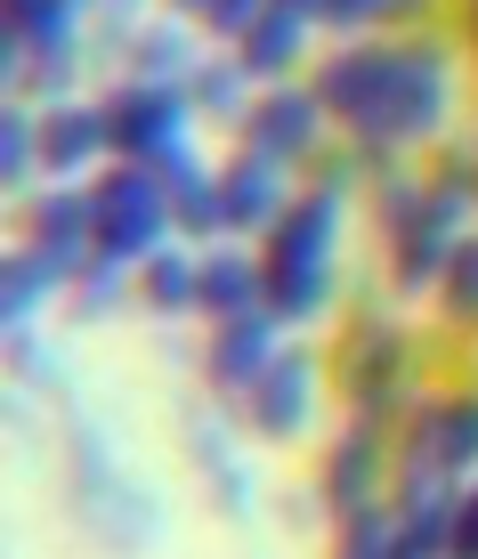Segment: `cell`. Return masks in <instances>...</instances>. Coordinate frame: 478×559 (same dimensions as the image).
<instances>
[{
  "label": "cell",
  "instance_id": "6da1fadb",
  "mask_svg": "<svg viewBox=\"0 0 478 559\" xmlns=\"http://www.w3.org/2000/svg\"><path fill=\"white\" fill-rule=\"evenodd\" d=\"M340 219L349 195L340 187H309L292 195L276 227L260 236V267H267V317L276 324H316L340 293Z\"/></svg>",
  "mask_w": 478,
  "mask_h": 559
},
{
  "label": "cell",
  "instance_id": "7a4b0ae2",
  "mask_svg": "<svg viewBox=\"0 0 478 559\" xmlns=\"http://www.w3.org/2000/svg\"><path fill=\"white\" fill-rule=\"evenodd\" d=\"M454 49L446 41H397V73H390V98H381V114L366 122V139H349L357 146V163L366 170H390L406 146H430L438 130L454 122Z\"/></svg>",
  "mask_w": 478,
  "mask_h": 559
},
{
  "label": "cell",
  "instance_id": "3957f363",
  "mask_svg": "<svg viewBox=\"0 0 478 559\" xmlns=\"http://www.w3.org/2000/svg\"><path fill=\"white\" fill-rule=\"evenodd\" d=\"M65 471H73V519H82L98 544H113V551H146L155 544L163 503L122 471V454L98 438V421H73V462Z\"/></svg>",
  "mask_w": 478,
  "mask_h": 559
},
{
  "label": "cell",
  "instance_id": "277c9868",
  "mask_svg": "<svg viewBox=\"0 0 478 559\" xmlns=\"http://www.w3.org/2000/svg\"><path fill=\"white\" fill-rule=\"evenodd\" d=\"M478 471V397H422L397 438V503L454 495Z\"/></svg>",
  "mask_w": 478,
  "mask_h": 559
},
{
  "label": "cell",
  "instance_id": "5b68a950",
  "mask_svg": "<svg viewBox=\"0 0 478 559\" xmlns=\"http://www.w3.org/2000/svg\"><path fill=\"white\" fill-rule=\"evenodd\" d=\"M89 211H98V252L106 260H155L170 243V227H179V211H170V187L155 163H106L98 179H89Z\"/></svg>",
  "mask_w": 478,
  "mask_h": 559
},
{
  "label": "cell",
  "instance_id": "8992f818",
  "mask_svg": "<svg viewBox=\"0 0 478 559\" xmlns=\"http://www.w3.org/2000/svg\"><path fill=\"white\" fill-rule=\"evenodd\" d=\"M98 106H106L113 163H163V154L195 146V139H187V130H195V98H187V82H139V73H122Z\"/></svg>",
  "mask_w": 478,
  "mask_h": 559
},
{
  "label": "cell",
  "instance_id": "52a82bcc",
  "mask_svg": "<svg viewBox=\"0 0 478 559\" xmlns=\"http://www.w3.org/2000/svg\"><path fill=\"white\" fill-rule=\"evenodd\" d=\"M333 381L349 397V421H390L414 390V341L390 317H357L340 357H333Z\"/></svg>",
  "mask_w": 478,
  "mask_h": 559
},
{
  "label": "cell",
  "instance_id": "ba28073f",
  "mask_svg": "<svg viewBox=\"0 0 478 559\" xmlns=\"http://www.w3.org/2000/svg\"><path fill=\"white\" fill-rule=\"evenodd\" d=\"M324 130H333V114H324L316 90L309 82H276V90L252 98V114L236 122V139H243V154H267V163L300 170V163L324 154Z\"/></svg>",
  "mask_w": 478,
  "mask_h": 559
},
{
  "label": "cell",
  "instance_id": "9c48e42d",
  "mask_svg": "<svg viewBox=\"0 0 478 559\" xmlns=\"http://www.w3.org/2000/svg\"><path fill=\"white\" fill-rule=\"evenodd\" d=\"M316 397H324V365H316V349H284V357L252 381V397H243V430L267 438V447H292V438H309Z\"/></svg>",
  "mask_w": 478,
  "mask_h": 559
},
{
  "label": "cell",
  "instance_id": "30bf717a",
  "mask_svg": "<svg viewBox=\"0 0 478 559\" xmlns=\"http://www.w3.org/2000/svg\"><path fill=\"white\" fill-rule=\"evenodd\" d=\"M390 73H397V41H340L309 73V90L324 98V114H333L349 139H366V122L381 114V98H390Z\"/></svg>",
  "mask_w": 478,
  "mask_h": 559
},
{
  "label": "cell",
  "instance_id": "8fae6325",
  "mask_svg": "<svg viewBox=\"0 0 478 559\" xmlns=\"http://www.w3.org/2000/svg\"><path fill=\"white\" fill-rule=\"evenodd\" d=\"M381 462H390V447H381V421H349V430L324 447L316 462V503L333 511V519H357V511H373L381 503Z\"/></svg>",
  "mask_w": 478,
  "mask_h": 559
},
{
  "label": "cell",
  "instance_id": "7c38bea8",
  "mask_svg": "<svg viewBox=\"0 0 478 559\" xmlns=\"http://www.w3.org/2000/svg\"><path fill=\"white\" fill-rule=\"evenodd\" d=\"M113 163L106 106L98 98H57L41 106V179H98Z\"/></svg>",
  "mask_w": 478,
  "mask_h": 559
},
{
  "label": "cell",
  "instance_id": "4fadbf2b",
  "mask_svg": "<svg viewBox=\"0 0 478 559\" xmlns=\"http://www.w3.org/2000/svg\"><path fill=\"white\" fill-rule=\"evenodd\" d=\"M276 357H284V324L267 317V308H252V317H227V324H212L203 373H212V390H219V397H252V381H260Z\"/></svg>",
  "mask_w": 478,
  "mask_h": 559
},
{
  "label": "cell",
  "instance_id": "5bb4252c",
  "mask_svg": "<svg viewBox=\"0 0 478 559\" xmlns=\"http://www.w3.org/2000/svg\"><path fill=\"white\" fill-rule=\"evenodd\" d=\"M219 203H227V236H267L292 211V170L267 154H227L219 163Z\"/></svg>",
  "mask_w": 478,
  "mask_h": 559
},
{
  "label": "cell",
  "instance_id": "9a60e30c",
  "mask_svg": "<svg viewBox=\"0 0 478 559\" xmlns=\"http://www.w3.org/2000/svg\"><path fill=\"white\" fill-rule=\"evenodd\" d=\"M25 236L41 243V252L89 267V252H98V211H89V179H49L41 195L25 203Z\"/></svg>",
  "mask_w": 478,
  "mask_h": 559
},
{
  "label": "cell",
  "instance_id": "2e32d148",
  "mask_svg": "<svg viewBox=\"0 0 478 559\" xmlns=\"http://www.w3.org/2000/svg\"><path fill=\"white\" fill-rule=\"evenodd\" d=\"M309 33H316V16H309V9H284V0H267L252 25H243L236 66L252 73L260 90H276V82H292V66L309 57Z\"/></svg>",
  "mask_w": 478,
  "mask_h": 559
},
{
  "label": "cell",
  "instance_id": "e0dca14e",
  "mask_svg": "<svg viewBox=\"0 0 478 559\" xmlns=\"http://www.w3.org/2000/svg\"><path fill=\"white\" fill-rule=\"evenodd\" d=\"M187 454H195L203 487H212V503H219L227 519H252L260 478H252V462L236 454V430H227L219 414H187Z\"/></svg>",
  "mask_w": 478,
  "mask_h": 559
},
{
  "label": "cell",
  "instance_id": "ac0fdd59",
  "mask_svg": "<svg viewBox=\"0 0 478 559\" xmlns=\"http://www.w3.org/2000/svg\"><path fill=\"white\" fill-rule=\"evenodd\" d=\"M252 308H267V267H260V252H243V236H227V243L203 252V300H195V317L227 324V317H252Z\"/></svg>",
  "mask_w": 478,
  "mask_h": 559
},
{
  "label": "cell",
  "instance_id": "d6986e66",
  "mask_svg": "<svg viewBox=\"0 0 478 559\" xmlns=\"http://www.w3.org/2000/svg\"><path fill=\"white\" fill-rule=\"evenodd\" d=\"M163 187H170V211H179V236H195V243H227V203H219V170L203 163L195 146H179V154H163Z\"/></svg>",
  "mask_w": 478,
  "mask_h": 559
},
{
  "label": "cell",
  "instance_id": "ffe728a7",
  "mask_svg": "<svg viewBox=\"0 0 478 559\" xmlns=\"http://www.w3.org/2000/svg\"><path fill=\"white\" fill-rule=\"evenodd\" d=\"M73 276H82L73 260H57V252H41V243L25 236V243L9 252V276H0L9 324H41V308H49V300H73Z\"/></svg>",
  "mask_w": 478,
  "mask_h": 559
},
{
  "label": "cell",
  "instance_id": "44dd1931",
  "mask_svg": "<svg viewBox=\"0 0 478 559\" xmlns=\"http://www.w3.org/2000/svg\"><path fill=\"white\" fill-rule=\"evenodd\" d=\"M203 66V25L195 16H155V25H139V41H130L122 73H139V82H195Z\"/></svg>",
  "mask_w": 478,
  "mask_h": 559
},
{
  "label": "cell",
  "instance_id": "7402d4cb",
  "mask_svg": "<svg viewBox=\"0 0 478 559\" xmlns=\"http://www.w3.org/2000/svg\"><path fill=\"white\" fill-rule=\"evenodd\" d=\"M139 300L155 308V317H195V300H203V252L163 243L155 260H139Z\"/></svg>",
  "mask_w": 478,
  "mask_h": 559
},
{
  "label": "cell",
  "instance_id": "603a6c76",
  "mask_svg": "<svg viewBox=\"0 0 478 559\" xmlns=\"http://www.w3.org/2000/svg\"><path fill=\"white\" fill-rule=\"evenodd\" d=\"M89 9H106V0H0V25H9V41L65 49V41H82Z\"/></svg>",
  "mask_w": 478,
  "mask_h": 559
},
{
  "label": "cell",
  "instance_id": "cb8c5ba5",
  "mask_svg": "<svg viewBox=\"0 0 478 559\" xmlns=\"http://www.w3.org/2000/svg\"><path fill=\"white\" fill-rule=\"evenodd\" d=\"M243 82H252V73L236 66V49H219V57H203V66H195L187 98H195V114H212V122H243V114H252V98H243Z\"/></svg>",
  "mask_w": 478,
  "mask_h": 559
},
{
  "label": "cell",
  "instance_id": "d4e9b609",
  "mask_svg": "<svg viewBox=\"0 0 478 559\" xmlns=\"http://www.w3.org/2000/svg\"><path fill=\"white\" fill-rule=\"evenodd\" d=\"M130 293H139V267H130V260H106V252H89V267H82V276H73V317H82V324H98V317H113V308H122Z\"/></svg>",
  "mask_w": 478,
  "mask_h": 559
},
{
  "label": "cell",
  "instance_id": "484cf974",
  "mask_svg": "<svg viewBox=\"0 0 478 559\" xmlns=\"http://www.w3.org/2000/svg\"><path fill=\"white\" fill-rule=\"evenodd\" d=\"M333 559H406V535H397V503H373V511L340 519Z\"/></svg>",
  "mask_w": 478,
  "mask_h": 559
},
{
  "label": "cell",
  "instance_id": "4316f807",
  "mask_svg": "<svg viewBox=\"0 0 478 559\" xmlns=\"http://www.w3.org/2000/svg\"><path fill=\"white\" fill-rule=\"evenodd\" d=\"M0 170H9V187L41 179V106H9V122H0Z\"/></svg>",
  "mask_w": 478,
  "mask_h": 559
},
{
  "label": "cell",
  "instance_id": "83f0119b",
  "mask_svg": "<svg viewBox=\"0 0 478 559\" xmlns=\"http://www.w3.org/2000/svg\"><path fill=\"white\" fill-rule=\"evenodd\" d=\"M438 308H446L454 324H478V227L463 243H454V260H446V284H438Z\"/></svg>",
  "mask_w": 478,
  "mask_h": 559
},
{
  "label": "cell",
  "instance_id": "f1b7e54d",
  "mask_svg": "<svg viewBox=\"0 0 478 559\" xmlns=\"http://www.w3.org/2000/svg\"><path fill=\"white\" fill-rule=\"evenodd\" d=\"M9 357H16V373H25L33 390H65V357H57L33 324H9Z\"/></svg>",
  "mask_w": 478,
  "mask_h": 559
},
{
  "label": "cell",
  "instance_id": "f546056e",
  "mask_svg": "<svg viewBox=\"0 0 478 559\" xmlns=\"http://www.w3.org/2000/svg\"><path fill=\"white\" fill-rule=\"evenodd\" d=\"M390 16H397V0H324L316 25H324V33H340V41H366L373 25H390Z\"/></svg>",
  "mask_w": 478,
  "mask_h": 559
},
{
  "label": "cell",
  "instance_id": "4dcf8cb0",
  "mask_svg": "<svg viewBox=\"0 0 478 559\" xmlns=\"http://www.w3.org/2000/svg\"><path fill=\"white\" fill-rule=\"evenodd\" d=\"M260 9H267V0H203V16H195V25L212 33L219 49H236V41H243V25H252Z\"/></svg>",
  "mask_w": 478,
  "mask_h": 559
},
{
  "label": "cell",
  "instance_id": "1f68e13d",
  "mask_svg": "<svg viewBox=\"0 0 478 559\" xmlns=\"http://www.w3.org/2000/svg\"><path fill=\"white\" fill-rule=\"evenodd\" d=\"M454 559H478V487H463V511H454Z\"/></svg>",
  "mask_w": 478,
  "mask_h": 559
},
{
  "label": "cell",
  "instance_id": "d6a6232c",
  "mask_svg": "<svg viewBox=\"0 0 478 559\" xmlns=\"http://www.w3.org/2000/svg\"><path fill=\"white\" fill-rule=\"evenodd\" d=\"M463 33H470V49H478V0H463Z\"/></svg>",
  "mask_w": 478,
  "mask_h": 559
},
{
  "label": "cell",
  "instance_id": "836d02e7",
  "mask_svg": "<svg viewBox=\"0 0 478 559\" xmlns=\"http://www.w3.org/2000/svg\"><path fill=\"white\" fill-rule=\"evenodd\" d=\"M430 9V0H397V16H422Z\"/></svg>",
  "mask_w": 478,
  "mask_h": 559
},
{
  "label": "cell",
  "instance_id": "e575fe53",
  "mask_svg": "<svg viewBox=\"0 0 478 559\" xmlns=\"http://www.w3.org/2000/svg\"><path fill=\"white\" fill-rule=\"evenodd\" d=\"M284 9H309V16H324V0H284Z\"/></svg>",
  "mask_w": 478,
  "mask_h": 559
},
{
  "label": "cell",
  "instance_id": "d590c367",
  "mask_svg": "<svg viewBox=\"0 0 478 559\" xmlns=\"http://www.w3.org/2000/svg\"><path fill=\"white\" fill-rule=\"evenodd\" d=\"M170 9H179V16H203V0H170Z\"/></svg>",
  "mask_w": 478,
  "mask_h": 559
}]
</instances>
